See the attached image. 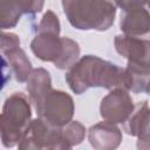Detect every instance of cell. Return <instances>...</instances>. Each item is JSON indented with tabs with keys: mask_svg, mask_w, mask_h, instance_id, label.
Wrapping results in <instances>:
<instances>
[{
	"mask_svg": "<svg viewBox=\"0 0 150 150\" xmlns=\"http://www.w3.org/2000/svg\"><path fill=\"white\" fill-rule=\"evenodd\" d=\"M66 82L71 91L81 95L89 88L100 87L105 89H127L125 68L103 60L96 55H84L68 69Z\"/></svg>",
	"mask_w": 150,
	"mask_h": 150,
	"instance_id": "1",
	"label": "cell"
},
{
	"mask_svg": "<svg viewBox=\"0 0 150 150\" xmlns=\"http://www.w3.org/2000/svg\"><path fill=\"white\" fill-rule=\"evenodd\" d=\"M68 22L79 30H108L116 16L115 0H61Z\"/></svg>",
	"mask_w": 150,
	"mask_h": 150,
	"instance_id": "2",
	"label": "cell"
},
{
	"mask_svg": "<svg viewBox=\"0 0 150 150\" xmlns=\"http://www.w3.org/2000/svg\"><path fill=\"white\" fill-rule=\"evenodd\" d=\"M30 98L21 91L9 95L2 107L0 115L1 141L5 148L18 145L32 121Z\"/></svg>",
	"mask_w": 150,
	"mask_h": 150,
	"instance_id": "3",
	"label": "cell"
},
{
	"mask_svg": "<svg viewBox=\"0 0 150 150\" xmlns=\"http://www.w3.org/2000/svg\"><path fill=\"white\" fill-rule=\"evenodd\" d=\"M116 52L128 60L127 70L134 75L150 77V40L116 35Z\"/></svg>",
	"mask_w": 150,
	"mask_h": 150,
	"instance_id": "4",
	"label": "cell"
},
{
	"mask_svg": "<svg viewBox=\"0 0 150 150\" xmlns=\"http://www.w3.org/2000/svg\"><path fill=\"white\" fill-rule=\"evenodd\" d=\"M21 150L25 149H66L62 127L48 124L41 117L34 118L28 124L25 134L18 144Z\"/></svg>",
	"mask_w": 150,
	"mask_h": 150,
	"instance_id": "5",
	"label": "cell"
},
{
	"mask_svg": "<svg viewBox=\"0 0 150 150\" xmlns=\"http://www.w3.org/2000/svg\"><path fill=\"white\" fill-rule=\"evenodd\" d=\"M38 116L54 127H63L73 120L75 104L73 97L62 90L52 89L35 107Z\"/></svg>",
	"mask_w": 150,
	"mask_h": 150,
	"instance_id": "6",
	"label": "cell"
},
{
	"mask_svg": "<svg viewBox=\"0 0 150 150\" xmlns=\"http://www.w3.org/2000/svg\"><path fill=\"white\" fill-rule=\"evenodd\" d=\"M135 109L132 97L129 90L124 88H114L107 94L100 104V115L103 120L118 124L124 123Z\"/></svg>",
	"mask_w": 150,
	"mask_h": 150,
	"instance_id": "7",
	"label": "cell"
},
{
	"mask_svg": "<svg viewBox=\"0 0 150 150\" xmlns=\"http://www.w3.org/2000/svg\"><path fill=\"white\" fill-rule=\"evenodd\" d=\"M66 48V36L61 38L60 33L54 32H36V35L30 42L32 53L45 62L56 64L62 57Z\"/></svg>",
	"mask_w": 150,
	"mask_h": 150,
	"instance_id": "8",
	"label": "cell"
},
{
	"mask_svg": "<svg viewBox=\"0 0 150 150\" xmlns=\"http://www.w3.org/2000/svg\"><path fill=\"white\" fill-rule=\"evenodd\" d=\"M45 0H0V27L13 28L23 14L34 15L43 9Z\"/></svg>",
	"mask_w": 150,
	"mask_h": 150,
	"instance_id": "9",
	"label": "cell"
},
{
	"mask_svg": "<svg viewBox=\"0 0 150 150\" xmlns=\"http://www.w3.org/2000/svg\"><path fill=\"white\" fill-rule=\"evenodd\" d=\"M88 139L96 150H112L121 144L122 131L115 123L104 120L89 128Z\"/></svg>",
	"mask_w": 150,
	"mask_h": 150,
	"instance_id": "10",
	"label": "cell"
},
{
	"mask_svg": "<svg viewBox=\"0 0 150 150\" xmlns=\"http://www.w3.org/2000/svg\"><path fill=\"white\" fill-rule=\"evenodd\" d=\"M120 29L123 35L150 40V12L144 7L125 12L121 19Z\"/></svg>",
	"mask_w": 150,
	"mask_h": 150,
	"instance_id": "11",
	"label": "cell"
},
{
	"mask_svg": "<svg viewBox=\"0 0 150 150\" xmlns=\"http://www.w3.org/2000/svg\"><path fill=\"white\" fill-rule=\"evenodd\" d=\"M26 83V89L34 108L40 104V102L46 97V95L53 89L50 74L45 68L33 69Z\"/></svg>",
	"mask_w": 150,
	"mask_h": 150,
	"instance_id": "12",
	"label": "cell"
},
{
	"mask_svg": "<svg viewBox=\"0 0 150 150\" xmlns=\"http://www.w3.org/2000/svg\"><path fill=\"white\" fill-rule=\"evenodd\" d=\"M150 120V107L148 101L139 102L135 105V109L130 117L123 123L124 131L130 135L138 137L146 128Z\"/></svg>",
	"mask_w": 150,
	"mask_h": 150,
	"instance_id": "13",
	"label": "cell"
},
{
	"mask_svg": "<svg viewBox=\"0 0 150 150\" xmlns=\"http://www.w3.org/2000/svg\"><path fill=\"white\" fill-rule=\"evenodd\" d=\"M2 55L8 61L9 66L15 75V80L20 83L26 82L28 80L30 73L33 71L32 62L29 61L26 53L20 47H18V48H14L12 50L4 53Z\"/></svg>",
	"mask_w": 150,
	"mask_h": 150,
	"instance_id": "14",
	"label": "cell"
},
{
	"mask_svg": "<svg viewBox=\"0 0 150 150\" xmlns=\"http://www.w3.org/2000/svg\"><path fill=\"white\" fill-rule=\"evenodd\" d=\"M87 129L79 121H70L62 127V137L66 149H70L80 144L86 137Z\"/></svg>",
	"mask_w": 150,
	"mask_h": 150,
	"instance_id": "15",
	"label": "cell"
},
{
	"mask_svg": "<svg viewBox=\"0 0 150 150\" xmlns=\"http://www.w3.org/2000/svg\"><path fill=\"white\" fill-rule=\"evenodd\" d=\"M38 30H40V32L60 33L61 32V25H60L57 15L53 11L48 9L43 14V16L41 18V20L39 22V26H38Z\"/></svg>",
	"mask_w": 150,
	"mask_h": 150,
	"instance_id": "16",
	"label": "cell"
},
{
	"mask_svg": "<svg viewBox=\"0 0 150 150\" xmlns=\"http://www.w3.org/2000/svg\"><path fill=\"white\" fill-rule=\"evenodd\" d=\"M20 47V39L16 34L14 33H6L2 30L1 33V45H0V49L1 53H6L8 50H12L14 48Z\"/></svg>",
	"mask_w": 150,
	"mask_h": 150,
	"instance_id": "17",
	"label": "cell"
},
{
	"mask_svg": "<svg viewBox=\"0 0 150 150\" xmlns=\"http://www.w3.org/2000/svg\"><path fill=\"white\" fill-rule=\"evenodd\" d=\"M115 4L125 13L135 8L144 7L148 4V0H115Z\"/></svg>",
	"mask_w": 150,
	"mask_h": 150,
	"instance_id": "18",
	"label": "cell"
},
{
	"mask_svg": "<svg viewBox=\"0 0 150 150\" xmlns=\"http://www.w3.org/2000/svg\"><path fill=\"white\" fill-rule=\"evenodd\" d=\"M137 148L138 149H150V120L144 129V131L137 137Z\"/></svg>",
	"mask_w": 150,
	"mask_h": 150,
	"instance_id": "19",
	"label": "cell"
},
{
	"mask_svg": "<svg viewBox=\"0 0 150 150\" xmlns=\"http://www.w3.org/2000/svg\"><path fill=\"white\" fill-rule=\"evenodd\" d=\"M146 93L150 94V79H149V83H148V89H146Z\"/></svg>",
	"mask_w": 150,
	"mask_h": 150,
	"instance_id": "20",
	"label": "cell"
},
{
	"mask_svg": "<svg viewBox=\"0 0 150 150\" xmlns=\"http://www.w3.org/2000/svg\"><path fill=\"white\" fill-rule=\"evenodd\" d=\"M146 6L150 8V0H148V4H146Z\"/></svg>",
	"mask_w": 150,
	"mask_h": 150,
	"instance_id": "21",
	"label": "cell"
}]
</instances>
